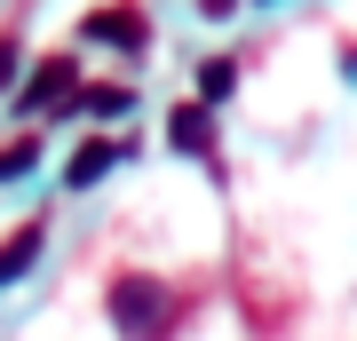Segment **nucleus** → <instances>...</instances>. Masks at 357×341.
Wrapping results in <instances>:
<instances>
[{"mask_svg":"<svg viewBox=\"0 0 357 341\" xmlns=\"http://www.w3.org/2000/svg\"><path fill=\"white\" fill-rule=\"evenodd\" d=\"M32 167H40V135H16V143H0V183L32 175Z\"/></svg>","mask_w":357,"mask_h":341,"instance_id":"1a4fd4ad","label":"nucleus"},{"mask_svg":"<svg viewBox=\"0 0 357 341\" xmlns=\"http://www.w3.org/2000/svg\"><path fill=\"white\" fill-rule=\"evenodd\" d=\"M79 40L119 48V56H143V48H151V16H135V8H88V16H79Z\"/></svg>","mask_w":357,"mask_h":341,"instance_id":"7ed1b4c3","label":"nucleus"},{"mask_svg":"<svg viewBox=\"0 0 357 341\" xmlns=\"http://www.w3.org/2000/svg\"><path fill=\"white\" fill-rule=\"evenodd\" d=\"M40 246H48V222H16L8 238H0V286H16L24 270L40 262Z\"/></svg>","mask_w":357,"mask_h":341,"instance_id":"423d86ee","label":"nucleus"},{"mask_svg":"<svg viewBox=\"0 0 357 341\" xmlns=\"http://www.w3.org/2000/svg\"><path fill=\"white\" fill-rule=\"evenodd\" d=\"M16 72H24V40H16V32H0V96L16 88Z\"/></svg>","mask_w":357,"mask_h":341,"instance_id":"9d476101","label":"nucleus"},{"mask_svg":"<svg viewBox=\"0 0 357 341\" xmlns=\"http://www.w3.org/2000/svg\"><path fill=\"white\" fill-rule=\"evenodd\" d=\"M72 96H79V56H48V63H32L24 88H16V103H24V112H72Z\"/></svg>","mask_w":357,"mask_h":341,"instance_id":"f03ea898","label":"nucleus"},{"mask_svg":"<svg viewBox=\"0 0 357 341\" xmlns=\"http://www.w3.org/2000/svg\"><path fill=\"white\" fill-rule=\"evenodd\" d=\"M103 310H112L119 341H167V333H175V317H183V302H175L159 278H143V270H119L112 294H103Z\"/></svg>","mask_w":357,"mask_h":341,"instance_id":"f257e3e1","label":"nucleus"},{"mask_svg":"<svg viewBox=\"0 0 357 341\" xmlns=\"http://www.w3.org/2000/svg\"><path fill=\"white\" fill-rule=\"evenodd\" d=\"M128 159V143H112V135H88V143H72V159H64V183L72 190H88V183H103L112 167Z\"/></svg>","mask_w":357,"mask_h":341,"instance_id":"20e7f679","label":"nucleus"},{"mask_svg":"<svg viewBox=\"0 0 357 341\" xmlns=\"http://www.w3.org/2000/svg\"><path fill=\"white\" fill-rule=\"evenodd\" d=\"M167 143L191 151V159H215V112H206V103H175V112H167Z\"/></svg>","mask_w":357,"mask_h":341,"instance_id":"39448f33","label":"nucleus"},{"mask_svg":"<svg viewBox=\"0 0 357 341\" xmlns=\"http://www.w3.org/2000/svg\"><path fill=\"white\" fill-rule=\"evenodd\" d=\"M72 112H88V119H119V112H135V88H119V79H79Z\"/></svg>","mask_w":357,"mask_h":341,"instance_id":"0eeeda50","label":"nucleus"},{"mask_svg":"<svg viewBox=\"0 0 357 341\" xmlns=\"http://www.w3.org/2000/svg\"><path fill=\"white\" fill-rule=\"evenodd\" d=\"M230 88H238V63H230V56H199V103H206V112H215Z\"/></svg>","mask_w":357,"mask_h":341,"instance_id":"6e6552de","label":"nucleus"}]
</instances>
